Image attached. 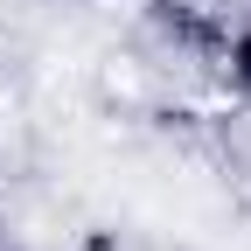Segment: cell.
<instances>
[{"mask_svg": "<svg viewBox=\"0 0 251 251\" xmlns=\"http://www.w3.org/2000/svg\"><path fill=\"white\" fill-rule=\"evenodd\" d=\"M209 56H216V70H224V84L237 98H251V21H224L209 35Z\"/></svg>", "mask_w": 251, "mask_h": 251, "instance_id": "6da1fadb", "label": "cell"}]
</instances>
